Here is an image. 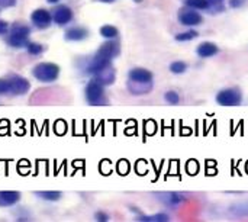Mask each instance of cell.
<instances>
[{
  "mask_svg": "<svg viewBox=\"0 0 248 222\" xmlns=\"http://www.w3.org/2000/svg\"><path fill=\"white\" fill-rule=\"evenodd\" d=\"M154 84V76L147 68H132L128 73V90L131 95L142 96L148 95L153 90Z\"/></svg>",
  "mask_w": 248,
  "mask_h": 222,
  "instance_id": "cell-1",
  "label": "cell"
},
{
  "mask_svg": "<svg viewBox=\"0 0 248 222\" xmlns=\"http://www.w3.org/2000/svg\"><path fill=\"white\" fill-rule=\"evenodd\" d=\"M118 54H119V44L109 39L108 42H105V44L99 48V51L96 52L94 58H93V60L90 61V64H89L87 71H89L90 74H94V73L99 71L100 68H103V67L112 64V60H113Z\"/></svg>",
  "mask_w": 248,
  "mask_h": 222,
  "instance_id": "cell-2",
  "label": "cell"
},
{
  "mask_svg": "<svg viewBox=\"0 0 248 222\" xmlns=\"http://www.w3.org/2000/svg\"><path fill=\"white\" fill-rule=\"evenodd\" d=\"M32 74L36 80L49 83V81L57 80V77L60 76V67L52 63H41L33 68Z\"/></svg>",
  "mask_w": 248,
  "mask_h": 222,
  "instance_id": "cell-3",
  "label": "cell"
},
{
  "mask_svg": "<svg viewBox=\"0 0 248 222\" xmlns=\"http://www.w3.org/2000/svg\"><path fill=\"white\" fill-rule=\"evenodd\" d=\"M28 38H29V28L25 25H20V23H15L10 28V33L7 36V44L15 48L26 47L29 44Z\"/></svg>",
  "mask_w": 248,
  "mask_h": 222,
  "instance_id": "cell-4",
  "label": "cell"
},
{
  "mask_svg": "<svg viewBox=\"0 0 248 222\" xmlns=\"http://www.w3.org/2000/svg\"><path fill=\"white\" fill-rule=\"evenodd\" d=\"M86 99L90 105H106L108 99L105 96L103 84H100L96 80H92L86 86Z\"/></svg>",
  "mask_w": 248,
  "mask_h": 222,
  "instance_id": "cell-5",
  "label": "cell"
},
{
  "mask_svg": "<svg viewBox=\"0 0 248 222\" xmlns=\"http://www.w3.org/2000/svg\"><path fill=\"white\" fill-rule=\"evenodd\" d=\"M243 100V95L238 89H224L217 95V103L222 106H237Z\"/></svg>",
  "mask_w": 248,
  "mask_h": 222,
  "instance_id": "cell-6",
  "label": "cell"
},
{
  "mask_svg": "<svg viewBox=\"0 0 248 222\" xmlns=\"http://www.w3.org/2000/svg\"><path fill=\"white\" fill-rule=\"evenodd\" d=\"M179 22L185 26H198L203 22V17L196 9L186 6L179 12Z\"/></svg>",
  "mask_w": 248,
  "mask_h": 222,
  "instance_id": "cell-7",
  "label": "cell"
},
{
  "mask_svg": "<svg viewBox=\"0 0 248 222\" xmlns=\"http://www.w3.org/2000/svg\"><path fill=\"white\" fill-rule=\"evenodd\" d=\"M9 81V86H10V95H16V96H20V95H26L31 89V84L26 79L23 77H17V76H13L10 79H7Z\"/></svg>",
  "mask_w": 248,
  "mask_h": 222,
  "instance_id": "cell-8",
  "label": "cell"
},
{
  "mask_svg": "<svg viewBox=\"0 0 248 222\" xmlns=\"http://www.w3.org/2000/svg\"><path fill=\"white\" fill-rule=\"evenodd\" d=\"M31 20H32V23H33L36 28L45 29V28H48V26L51 25L52 16H51V13H49L48 10H45V9H38V10H35V12L31 15Z\"/></svg>",
  "mask_w": 248,
  "mask_h": 222,
  "instance_id": "cell-9",
  "label": "cell"
},
{
  "mask_svg": "<svg viewBox=\"0 0 248 222\" xmlns=\"http://www.w3.org/2000/svg\"><path fill=\"white\" fill-rule=\"evenodd\" d=\"M94 80L99 81L100 84L103 86H110L113 81H115V77H116V73H115V68L112 67V64L100 68L99 71H96L94 74Z\"/></svg>",
  "mask_w": 248,
  "mask_h": 222,
  "instance_id": "cell-10",
  "label": "cell"
},
{
  "mask_svg": "<svg viewBox=\"0 0 248 222\" xmlns=\"http://www.w3.org/2000/svg\"><path fill=\"white\" fill-rule=\"evenodd\" d=\"M155 198L158 201H161L164 205L169 206H177L182 205L186 201V196L182 193H176V192H164V193H155Z\"/></svg>",
  "mask_w": 248,
  "mask_h": 222,
  "instance_id": "cell-11",
  "label": "cell"
},
{
  "mask_svg": "<svg viewBox=\"0 0 248 222\" xmlns=\"http://www.w3.org/2000/svg\"><path fill=\"white\" fill-rule=\"evenodd\" d=\"M52 19L58 25H65V23H68L73 19V12L67 6H58L54 10V13H52Z\"/></svg>",
  "mask_w": 248,
  "mask_h": 222,
  "instance_id": "cell-12",
  "label": "cell"
},
{
  "mask_svg": "<svg viewBox=\"0 0 248 222\" xmlns=\"http://www.w3.org/2000/svg\"><path fill=\"white\" fill-rule=\"evenodd\" d=\"M20 199V193L16 190H0V206H12Z\"/></svg>",
  "mask_w": 248,
  "mask_h": 222,
  "instance_id": "cell-13",
  "label": "cell"
},
{
  "mask_svg": "<svg viewBox=\"0 0 248 222\" xmlns=\"http://www.w3.org/2000/svg\"><path fill=\"white\" fill-rule=\"evenodd\" d=\"M84 38H87V29H84L81 26L70 28L65 32V39L67 41H83Z\"/></svg>",
  "mask_w": 248,
  "mask_h": 222,
  "instance_id": "cell-14",
  "label": "cell"
},
{
  "mask_svg": "<svg viewBox=\"0 0 248 222\" xmlns=\"http://www.w3.org/2000/svg\"><path fill=\"white\" fill-rule=\"evenodd\" d=\"M198 55L202 57V58H208V57H212L218 52V47L214 44V42H202L198 49H196Z\"/></svg>",
  "mask_w": 248,
  "mask_h": 222,
  "instance_id": "cell-15",
  "label": "cell"
},
{
  "mask_svg": "<svg viewBox=\"0 0 248 222\" xmlns=\"http://www.w3.org/2000/svg\"><path fill=\"white\" fill-rule=\"evenodd\" d=\"M230 211L235 217H248V201H243V202L232 205Z\"/></svg>",
  "mask_w": 248,
  "mask_h": 222,
  "instance_id": "cell-16",
  "label": "cell"
},
{
  "mask_svg": "<svg viewBox=\"0 0 248 222\" xmlns=\"http://www.w3.org/2000/svg\"><path fill=\"white\" fill-rule=\"evenodd\" d=\"M100 35L106 39H115L118 36V29L112 25H105L100 28Z\"/></svg>",
  "mask_w": 248,
  "mask_h": 222,
  "instance_id": "cell-17",
  "label": "cell"
},
{
  "mask_svg": "<svg viewBox=\"0 0 248 222\" xmlns=\"http://www.w3.org/2000/svg\"><path fill=\"white\" fill-rule=\"evenodd\" d=\"M138 221H142V222H167V221H169V215H166V214H157V215H150V217H147V215H142V217H140V218H138Z\"/></svg>",
  "mask_w": 248,
  "mask_h": 222,
  "instance_id": "cell-18",
  "label": "cell"
},
{
  "mask_svg": "<svg viewBox=\"0 0 248 222\" xmlns=\"http://www.w3.org/2000/svg\"><path fill=\"white\" fill-rule=\"evenodd\" d=\"M209 13H219L224 10V0H208V9Z\"/></svg>",
  "mask_w": 248,
  "mask_h": 222,
  "instance_id": "cell-19",
  "label": "cell"
},
{
  "mask_svg": "<svg viewBox=\"0 0 248 222\" xmlns=\"http://www.w3.org/2000/svg\"><path fill=\"white\" fill-rule=\"evenodd\" d=\"M185 6L193 7L196 10H206L208 9V0H185Z\"/></svg>",
  "mask_w": 248,
  "mask_h": 222,
  "instance_id": "cell-20",
  "label": "cell"
},
{
  "mask_svg": "<svg viewBox=\"0 0 248 222\" xmlns=\"http://www.w3.org/2000/svg\"><path fill=\"white\" fill-rule=\"evenodd\" d=\"M36 195L41 198V199H45V201H58L61 198V192H54V190H46V192H36Z\"/></svg>",
  "mask_w": 248,
  "mask_h": 222,
  "instance_id": "cell-21",
  "label": "cell"
},
{
  "mask_svg": "<svg viewBox=\"0 0 248 222\" xmlns=\"http://www.w3.org/2000/svg\"><path fill=\"white\" fill-rule=\"evenodd\" d=\"M195 38H198V32L196 31H186V32H182V33L176 35V41H180V42L192 41Z\"/></svg>",
  "mask_w": 248,
  "mask_h": 222,
  "instance_id": "cell-22",
  "label": "cell"
},
{
  "mask_svg": "<svg viewBox=\"0 0 248 222\" xmlns=\"http://www.w3.org/2000/svg\"><path fill=\"white\" fill-rule=\"evenodd\" d=\"M186 68H187V65L183 61H173L170 64V71L173 74H183L186 71Z\"/></svg>",
  "mask_w": 248,
  "mask_h": 222,
  "instance_id": "cell-23",
  "label": "cell"
},
{
  "mask_svg": "<svg viewBox=\"0 0 248 222\" xmlns=\"http://www.w3.org/2000/svg\"><path fill=\"white\" fill-rule=\"evenodd\" d=\"M26 48H28V52L32 54V55H39L44 51V47L41 44H38V42H29L26 45Z\"/></svg>",
  "mask_w": 248,
  "mask_h": 222,
  "instance_id": "cell-24",
  "label": "cell"
},
{
  "mask_svg": "<svg viewBox=\"0 0 248 222\" xmlns=\"http://www.w3.org/2000/svg\"><path fill=\"white\" fill-rule=\"evenodd\" d=\"M164 99H166L167 103H170V105H177L179 100H180V96H179V93H176V92H167V93L164 95Z\"/></svg>",
  "mask_w": 248,
  "mask_h": 222,
  "instance_id": "cell-25",
  "label": "cell"
},
{
  "mask_svg": "<svg viewBox=\"0 0 248 222\" xmlns=\"http://www.w3.org/2000/svg\"><path fill=\"white\" fill-rule=\"evenodd\" d=\"M0 95H10V86L7 79H0Z\"/></svg>",
  "mask_w": 248,
  "mask_h": 222,
  "instance_id": "cell-26",
  "label": "cell"
},
{
  "mask_svg": "<svg viewBox=\"0 0 248 222\" xmlns=\"http://www.w3.org/2000/svg\"><path fill=\"white\" fill-rule=\"evenodd\" d=\"M10 28H9V23L7 22H4V20H0V35H4V33H7V31H9Z\"/></svg>",
  "mask_w": 248,
  "mask_h": 222,
  "instance_id": "cell-27",
  "label": "cell"
},
{
  "mask_svg": "<svg viewBox=\"0 0 248 222\" xmlns=\"http://www.w3.org/2000/svg\"><path fill=\"white\" fill-rule=\"evenodd\" d=\"M16 3V0H0V9L1 7H10Z\"/></svg>",
  "mask_w": 248,
  "mask_h": 222,
  "instance_id": "cell-28",
  "label": "cell"
},
{
  "mask_svg": "<svg viewBox=\"0 0 248 222\" xmlns=\"http://www.w3.org/2000/svg\"><path fill=\"white\" fill-rule=\"evenodd\" d=\"M246 3V0H230V6L231 7H241Z\"/></svg>",
  "mask_w": 248,
  "mask_h": 222,
  "instance_id": "cell-29",
  "label": "cell"
},
{
  "mask_svg": "<svg viewBox=\"0 0 248 222\" xmlns=\"http://www.w3.org/2000/svg\"><path fill=\"white\" fill-rule=\"evenodd\" d=\"M96 220L100 222H106L109 221V217H108L106 214H103V212H97V214H96Z\"/></svg>",
  "mask_w": 248,
  "mask_h": 222,
  "instance_id": "cell-30",
  "label": "cell"
},
{
  "mask_svg": "<svg viewBox=\"0 0 248 222\" xmlns=\"http://www.w3.org/2000/svg\"><path fill=\"white\" fill-rule=\"evenodd\" d=\"M100 1H103V3H112L113 0H100Z\"/></svg>",
  "mask_w": 248,
  "mask_h": 222,
  "instance_id": "cell-31",
  "label": "cell"
},
{
  "mask_svg": "<svg viewBox=\"0 0 248 222\" xmlns=\"http://www.w3.org/2000/svg\"><path fill=\"white\" fill-rule=\"evenodd\" d=\"M48 1H49V3H57L58 0H48Z\"/></svg>",
  "mask_w": 248,
  "mask_h": 222,
  "instance_id": "cell-32",
  "label": "cell"
},
{
  "mask_svg": "<svg viewBox=\"0 0 248 222\" xmlns=\"http://www.w3.org/2000/svg\"><path fill=\"white\" fill-rule=\"evenodd\" d=\"M135 1H137V3H140V1H142V0H135Z\"/></svg>",
  "mask_w": 248,
  "mask_h": 222,
  "instance_id": "cell-33",
  "label": "cell"
}]
</instances>
